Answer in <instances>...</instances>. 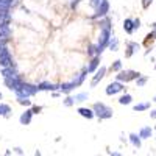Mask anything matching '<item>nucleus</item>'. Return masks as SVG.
Here are the masks:
<instances>
[{
  "mask_svg": "<svg viewBox=\"0 0 156 156\" xmlns=\"http://www.w3.org/2000/svg\"><path fill=\"white\" fill-rule=\"evenodd\" d=\"M2 75H3L5 78H14V76H17V73H16L14 69H12V66L3 67V69H2Z\"/></svg>",
  "mask_w": 156,
  "mask_h": 156,
  "instance_id": "nucleus-13",
  "label": "nucleus"
},
{
  "mask_svg": "<svg viewBox=\"0 0 156 156\" xmlns=\"http://www.w3.org/2000/svg\"><path fill=\"white\" fill-rule=\"evenodd\" d=\"M41 109H42L41 106H33V112H34V114H37V112L41 111Z\"/></svg>",
  "mask_w": 156,
  "mask_h": 156,
  "instance_id": "nucleus-31",
  "label": "nucleus"
},
{
  "mask_svg": "<svg viewBox=\"0 0 156 156\" xmlns=\"http://www.w3.org/2000/svg\"><path fill=\"white\" fill-rule=\"evenodd\" d=\"M100 25H101V30H111V28H109V19H105Z\"/></svg>",
  "mask_w": 156,
  "mask_h": 156,
  "instance_id": "nucleus-27",
  "label": "nucleus"
},
{
  "mask_svg": "<svg viewBox=\"0 0 156 156\" xmlns=\"http://www.w3.org/2000/svg\"><path fill=\"white\" fill-rule=\"evenodd\" d=\"M109 39H111V30H101V34H100V39H98V53H101L103 48H105L108 44H109Z\"/></svg>",
  "mask_w": 156,
  "mask_h": 156,
  "instance_id": "nucleus-5",
  "label": "nucleus"
},
{
  "mask_svg": "<svg viewBox=\"0 0 156 156\" xmlns=\"http://www.w3.org/2000/svg\"><path fill=\"white\" fill-rule=\"evenodd\" d=\"M154 101H156V97H154Z\"/></svg>",
  "mask_w": 156,
  "mask_h": 156,
  "instance_id": "nucleus-36",
  "label": "nucleus"
},
{
  "mask_svg": "<svg viewBox=\"0 0 156 156\" xmlns=\"http://www.w3.org/2000/svg\"><path fill=\"white\" fill-rule=\"evenodd\" d=\"M109 47H111V50H117V47H119V41H117V37H114L112 36V39H109Z\"/></svg>",
  "mask_w": 156,
  "mask_h": 156,
  "instance_id": "nucleus-23",
  "label": "nucleus"
},
{
  "mask_svg": "<svg viewBox=\"0 0 156 156\" xmlns=\"http://www.w3.org/2000/svg\"><path fill=\"white\" fill-rule=\"evenodd\" d=\"M87 98V94L86 92H83V94H76L75 95V101H84Z\"/></svg>",
  "mask_w": 156,
  "mask_h": 156,
  "instance_id": "nucleus-26",
  "label": "nucleus"
},
{
  "mask_svg": "<svg viewBox=\"0 0 156 156\" xmlns=\"http://www.w3.org/2000/svg\"><path fill=\"white\" fill-rule=\"evenodd\" d=\"M148 108H150V103H140V105L134 106V111H144V109H148Z\"/></svg>",
  "mask_w": 156,
  "mask_h": 156,
  "instance_id": "nucleus-25",
  "label": "nucleus"
},
{
  "mask_svg": "<svg viewBox=\"0 0 156 156\" xmlns=\"http://www.w3.org/2000/svg\"><path fill=\"white\" fill-rule=\"evenodd\" d=\"M11 108L8 105H0V115H9Z\"/></svg>",
  "mask_w": 156,
  "mask_h": 156,
  "instance_id": "nucleus-21",
  "label": "nucleus"
},
{
  "mask_svg": "<svg viewBox=\"0 0 156 156\" xmlns=\"http://www.w3.org/2000/svg\"><path fill=\"white\" fill-rule=\"evenodd\" d=\"M0 98H2V94H0Z\"/></svg>",
  "mask_w": 156,
  "mask_h": 156,
  "instance_id": "nucleus-35",
  "label": "nucleus"
},
{
  "mask_svg": "<svg viewBox=\"0 0 156 156\" xmlns=\"http://www.w3.org/2000/svg\"><path fill=\"white\" fill-rule=\"evenodd\" d=\"M95 9H97L95 17H98V16H105L106 12H108V9H109V3H108V2H103V3H101L100 6H97Z\"/></svg>",
  "mask_w": 156,
  "mask_h": 156,
  "instance_id": "nucleus-12",
  "label": "nucleus"
},
{
  "mask_svg": "<svg viewBox=\"0 0 156 156\" xmlns=\"http://www.w3.org/2000/svg\"><path fill=\"white\" fill-rule=\"evenodd\" d=\"M153 27H154V30H153V36H154V37H156V23H154V25H153Z\"/></svg>",
  "mask_w": 156,
  "mask_h": 156,
  "instance_id": "nucleus-34",
  "label": "nucleus"
},
{
  "mask_svg": "<svg viewBox=\"0 0 156 156\" xmlns=\"http://www.w3.org/2000/svg\"><path fill=\"white\" fill-rule=\"evenodd\" d=\"M78 112H80V115H83V117H87V119H92L94 114H95V111L89 109V108H80Z\"/></svg>",
  "mask_w": 156,
  "mask_h": 156,
  "instance_id": "nucleus-16",
  "label": "nucleus"
},
{
  "mask_svg": "<svg viewBox=\"0 0 156 156\" xmlns=\"http://www.w3.org/2000/svg\"><path fill=\"white\" fill-rule=\"evenodd\" d=\"M39 90L37 86H31V84H27V83H23L22 87L17 90V98H23V97H30V95H34L36 92Z\"/></svg>",
  "mask_w": 156,
  "mask_h": 156,
  "instance_id": "nucleus-1",
  "label": "nucleus"
},
{
  "mask_svg": "<svg viewBox=\"0 0 156 156\" xmlns=\"http://www.w3.org/2000/svg\"><path fill=\"white\" fill-rule=\"evenodd\" d=\"M150 115H151V117H153V119H156V109H154V111H153V112H151V114H150Z\"/></svg>",
  "mask_w": 156,
  "mask_h": 156,
  "instance_id": "nucleus-33",
  "label": "nucleus"
},
{
  "mask_svg": "<svg viewBox=\"0 0 156 156\" xmlns=\"http://www.w3.org/2000/svg\"><path fill=\"white\" fill-rule=\"evenodd\" d=\"M94 111L100 119H109V117H112V109L108 108L106 105H103V103H95Z\"/></svg>",
  "mask_w": 156,
  "mask_h": 156,
  "instance_id": "nucleus-2",
  "label": "nucleus"
},
{
  "mask_svg": "<svg viewBox=\"0 0 156 156\" xmlns=\"http://www.w3.org/2000/svg\"><path fill=\"white\" fill-rule=\"evenodd\" d=\"M98 64H100V58H98V56H94L92 61L89 62V66L86 67V70H87V72H94V70L98 67Z\"/></svg>",
  "mask_w": 156,
  "mask_h": 156,
  "instance_id": "nucleus-15",
  "label": "nucleus"
},
{
  "mask_svg": "<svg viewBox=\"0 0 156 156\" xmlns=\"http://www.w3.org/2000/svg\"><path fill=\"white\" fill-rule=\"evenodd\" d=\"M5 84L9 87V89H12V90H16V92H17V90L22 87V81L19 80V76H14V78H5Z\"/></svg>",
  "mask_w": 156,
  "mask_h": 156,
  "instance_id": "nucleus-7",
  "label": "nucleus"
},
{
  "mask_svg": "<svg viewBox=\"0 0 156 156\" xmlns=\"http://www.w3.org/2000/svg\"><path fill=\"white\" fill-rule=\"evenodd\" d=\"M120 67H122V62L120 61H115L112 66H111V70H120Z\"/></svg>",
  "mask_w": 156,
  "mask_h": 156,
  "instance_id": "nucleus-28",
  "label": "nucleus"
},
{
  "mask_svg": "<svg viewBox=\"0 0 156 156\" xmlns=\"http://www.w3.org/2000/svg\"><path fill=\"white\" fill-rule=\"evenodd\" d=\"M8 37H9V25H8V20L0 22V41H6Z\"/></svg>",
  "mask_w": 156,
  "mask_h": 156,
  "instance_id": "nucleus-9",
  "label": "nucleus"
},
{
  "mask_svg": "<svg viewBox=\"0 0 156 156\" xmlns=\"http://www.w3.org/2000/svg\"><path fill=\"white\" fill-rule=\"evenodd\" d=\"M84 72H86V70H84ZM84 72H83V73H78V75H76V78H73V80H72L76 86H80V84L83 83V80H84Z\"/></svg>",
  "mask_w": 156,
  "mask_h": 156,
  "instance_id": "nucleus-22",
  "label": "nucleus"
},
{
  "mask_svg": "<svg viewBox=\"0 0 156 156\" xmlns=\"http://www.w3.org/2000/svg\"><path fill=\"white\" fill-rule=\"evenodd\" d=\"M73 101H75V98H72V97H67L66 100H64V105H66V106H72V105H73Z\"/></svg>",
  "mask_w": 156,
  "mask_h": 156,
  "instance_id": "nucleus-29",
  "label": "nucleus"
},
{
  "mask_svg": "<svg viewBox=\"0 0 156 156\" xmlns=\"http://www.w3.org/2000/svg\"><path fill=\"white\" fill-rule=\"evenodd\" d=\"M119 103H120V105H129V103H131V95H123L120 100H119Z\"/></svg>",
  "mask_w": 156,
  "mask_h": 156,
  "instance_id": "nucleus-24",
  "label": "nucleus"
},
{
  "mask_svg": "<svg viewBox=\"0 0 156 156\" xmlns=\"http://www.w3.org/2000/svg\"><path fill=\"white\" fill-rule=\"evenodd\" d=\"M139 76H140L139 72H134V70H122V72H119V75H117V80L128 83V81H131V80H137Z\"/></svg>",
  "mask_w": 156,
  "mask_h": 156,
  "instance_id": "nucleus-4",
  "label": "nucleus"
},
{
  "mask_svg": "<svg viewBox=\"0 0 156 156\" xmlns=\"http://www.w3.org/2000/svg\"><path fill=\"white\" fill-rule=\"evenodd\" d=\"M145 81H147V76H139L137 78V86H144Z\"/></svg>",
  "mask_w": 156,
  "mask_h": 156,
  "instance_id": "nucleus-30",
  "label": "nucleus"
},
{
  "mask_svg": "<svg viewBox=\"0 0 156 156\" xmlns=\"http://www.w3.org/2000/svg\"><path fill=\"white\" fill-rule=\"evenodd\" d=\"M126 47H128V51H126V58H129V56H131L133 53H134V51H137L139 50V44H136V42H128L126 44Z\"/></svg>",
  "mask_w": 156,
  "mask_h": 156,
  "instance_id": "nucleus-14",
  "label": "nucleus"
},
{
  "mask_svg": "<svg viewBox=\"0 0 156 156\" xmlns=\"http://www.w3.org/2000/svg\"><path fill=\"white\" fill-rule=\"evenodd\" d=\"M139 27H140L139 19H126V20L123 22V30H125L126 33H133V31L137 30Z\"/></svg>",
  "mask_w": 156,
  "mask_h": 156,
  "instance_id": "nucleus-6",
  "label": "nucleus"
},
{
  "mask_svg": "<svg viewBox=\"0 0 156 156\" xmlns=\"http://www.w3.org/2000/svg\"><path fill=\"white\" fill-rule=\"evenodd\" d=\"M37 87H39V90H53V89H58L56 84H51V83H42V84H39Z\"/></svg>",
  "mask_w": 156,
  "mask_h": 156,
  "instance_id": "nucleus-18",
  "label": "nucleus"
},
{
  "mask_svg": "<svg viewBox=\"0 0 156 156\" xmlns=\"http://www.w3.org/2000/svg\"><path fill=\"white\" fill-rule=\"evenodd\" d=\"M34 112H33V109H27L22 115H20V123H23V125H28L30 122H31V115H33Z\"/></svg>",
  "mask_w": 156,
  "mask_h": 156,
  "instance_id": "nucleus-11",
  "label": "nucleus"
},
{
  "mask_svg": "<svg viewBox=\"0 0 156 156\" xmlns=\"http://www.w3.org/2000/svg\"><path fill=\"white\" fill-rule=\"evenodd\" d=\"M0 66H3V67L12 66L11 55H9V51L6 50V47L2 44V41H0Z\"/></svg>",
  "mask_w": 156,
  "mask_h": 156,
  "instance_id": "nucleus-3",
  "label": "nucleus"
},
{
  "mask_svg": "<svg viewBox=\"0 0 156 156\" xmlns=\"http://www.w3.org/2000/svg\"><path fill=\"white\" fill-rule=\"evenodd\" d=\"M105 72H106V69H105V67H100V69L97 70L95 76L92 78V81H90V86H92V87H94V86H97V84H98V81L101 80L103 76H105Z\"/></svg>",
  "mask_w": 156,
  "mask_h": 156,
  "instance_id": "nucleus-10",
  "label": "nucleus"
},
{
  "mask_svg": "<svg viewBox=\"0 0 156 156\" xmlns=\"http://www.w3.org/2000/svg\"><path fill=\"white\" fill-rule=\"evenodd\" d=\"M129 140L134 147H140V136H136V134H131L129 136Z\"/></svg>",
  "mask_w": 156,
  "mask_h": 156,
  "instance_id": "nucleus-20",
  "label": "nucleus"
},
{
  "mask_svg": "<svg viewBox=\"0 0 156 156\" xmlns=\"http://www.w3.org/2000/svg\"><path fill=\"white\" fill-rule=\"evenodd\" d=\"M73 87H76V84H75L73 81H70V83H64V84H61V86H59V89L62 90L64 94H69Z\"/></svg>",
  "mask_w": 156,
  "mask_h": 156,
  "instance_id": "nucleus-17",
  "label": "nucleus"
},
{
  "mask_svg": "<svg viewBox=\"0 0 156 156\" xmlns=\"http://www.w3.org/2000/svg\"><path fill=\"white\" fill-rule=\"evenodd\" d=\"M78 3H80V0H73V2H72V8H75Z\"/></svg>",
  "mask_w": 156,
  "mask_h": 156,
  "instance_id": "nucleus-32",
  "label": "nucleus"
},
{
  "mask_svg": "<svg viewBox=\"0 0 156 156\" xmlns=\"http://www.w3.org/2000/svg\"><path fill=\"white\" fill-rule=\"evenodd\" d=\"M139 136H140L142 139H147V137H150V136H151V128H150V126L142 128V129H140V133H139Z\"/></svg>",
  "mask_w": 156,
  "mask_h": 156,
  "instance_id": "nucleus-19",
  "label": "nucleus"
},
{
  "mask_svg": "<svg viewBox=\"0 0 156 156\" xmlns=\"http://www.w3.org/2000/svg\"><path fill=\"white\" fill-rule=\"evenodd\" d=\"M123 90V84L117 80L115 83H111L108 87H106V94L108 95H114V94H117V92H122Z\"/></svg>",
  "mask_w": 156,
  "mask_h": 156,
  "instance_id": "nucleus-8",
  "label": "nucleus"
}]
</instances>
